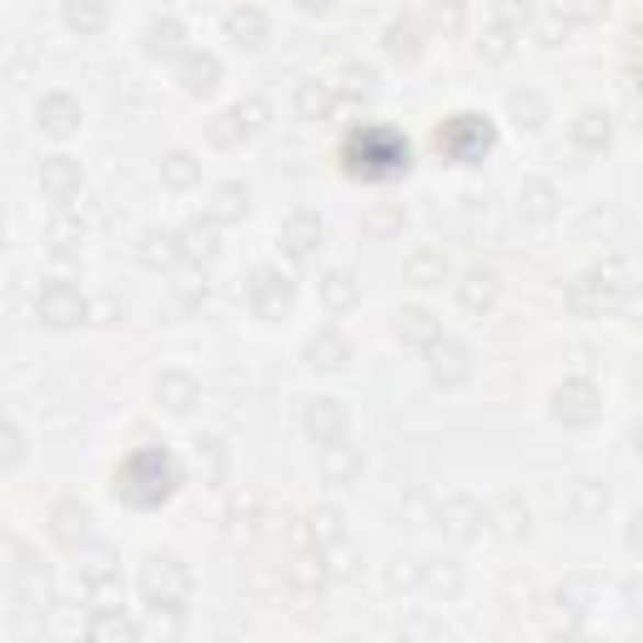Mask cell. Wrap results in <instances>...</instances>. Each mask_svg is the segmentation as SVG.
Here are the masks:
<instances>
[{
  "mask_svg": "<svg viewBox=\"0 0 643 643\" xmlns=\"http://www.w3.org/2000/svg\"><path fill=\"white\" fill-rule=\"evenodd\" d=\"M21 458H25V432L15 428V422H5V428H0V467H5V473H15V467H21Z\"/></svg>",
  "mask_w": 643,
  "mask_h": 643,
  "instance_id": "f5cc1de1",
  "label": "cell"
},
{
  "mask_svg": "<svg viewBox=\"0 0 643 643\" xmlns=\"http://www.w3.org/2000/svg\"><path fill=\"white\" fill-rule=\"evenodd\" d=\"M368 232H377V237L403 232V206H372V212H368Z\"/></svg>",
  "mask_w": 643,
  "mask_h": 643,
  "instance_id": "6f0895ef",
  "label": "cell"
},
{
  "mask_svg": "<svg viewBox=\"0 0 643 643\" xmlns=\"http://www.w3.org/2000/svg\"><path fill=\"white\" fill-rule=\"evenodd\" d=\"M36 126L46 136H71L81 126V101L71 91H46L36 101Z\"/></svg>",
  "mask_w": 643,
  "mask_h": 643,
  "instance_id": "7402d4cb",
  "label": "cell"
},
{
  "mask_svg": "<svg viewBox=\"0 0 643 643\" xmlns=\"http://www.w3.org/2000/svg\"><path fill=\"white\" fill-rule=\"evenodd\" d=\"M508 111H512V121H518L523 132H538V126L549 121V101H543V91H533V86L512 91L508 95Z\"/></svg>",
  "mask_w": 643,
  "mask_h": 643,
  "instance_id": "ee69618b",
  "label": "cell"
},
{
  "mask_svg": "<svg viewBox=\"0 0 643 643\" xmlns=\"http://www.w3.org/2000/svg\"><path fill=\"white\" fill-rule=\"evenodd\" d=\"M86 639L91 643H136L142 639V623L132 613H121V603H101L91 608V619H86Z\"/></svg>",
  "mask_w": 643,
  "mask_h": 643,
  "instance_id": "44dd1931",
  "label": "cell"
},
{
  "mask_svg": "<svg viewBox=\"0 0 643 643\" xmlns=\"http://www.w3.org/2000/svg\"><path fill=\"white\" fill-rule=\"evenodd\" d=\"M512 41H518V36H508V31L488 25V31H483V41H477V56L488 60V66H503V60L512 56Z\"/></svg>",
  "mask_w": 643,
  "mask_h": 643,
  "instance_id": "f907efd6",
  "label": "cell"
},
{
  "mask_svg": "<svg viewBox=\"0 0 643 643\" xmlns=\"http://www.w3.org/2000/svg\"><path fill=\"white\" fill-rule=\"evenodd\" d=\"M403 277L413 286H442L448 277H453V267H448L442 251H413V257L403 262Z\"/></svg>",
  "mask_w": 643,
  "mask_h": 643,
  "instance_id": "f35d334b",
  "label": "cell"
},
{
  "mask_svg": "<svg viewBox=\"0 0 643 643\" xmlns=\"http://www.w3.org/2000/svg\"><path fill=\"white\" fill-rule=\"evenodd\" d=\"M181 41H187V31H181V21L177 15H156L151 25H146V56H181Z\"/></svg>",
  "mask_w": 643,
  "mask_h": 643,
  "instance_id": "ab89813d",
  "label": "cell"
},
{
  "mask_svg": "<svg viewBox=\"0 0 643 643\" xmlns=\"http://www.w3.org/2000/svg\"><path fill=\"white\" fill-rule=\"evenodd\" d=\"M322 559H327V573H332V578H352V573H358V549H352V543H347V538H342V543H332V549H327V553H322Z\"/></svg>",
  "mask_w": 643,
  "mask_h": 643,
  "instance_id": "db71d44e",
  "label": "cell"
},
{
  "mask_svg": "<svg viewBox=\"0 0 643 643\" xmlns=\"http://www.w3.org/2000/svg\"><path fill=\"white\" fill-rule=\"evenodd\" d=\"M161 181H167L171 191H191L196 181H202V161L191 151H167L161 156Z\"/></svg>",
  "mask_w": 643,
  "mask_h": 643,
  "instance_id": "f6af8a7d",
  "label": "cell"
},
{
  "mask_svg": "<svg viewBox=\"0 0 643 643\" xmlns=\"http://www.w3.org/2000/svg\"><path fill=\"white\" fill-rule=\"evenodd\" d=\"M608 15V0H563V21L568 25H598Z\"/></svg>",
  "mask_w": 643,
  "mask_h": 643,
  "instance_id": "816d5d0a",
  "label": "cell"
},
{
  "mask_svg": "<svg viewBox=\"0 0 643 643\" xmlns=\"http://www.w3.org/2000/svg\"><path fill=\"white\" fill-rule=\"evenodd\" d=\"M5 559H11V584L21 594V603L31 613H50L56 608V584H50V568L25 549L21 538H5Z\"/></svg>",
  "mask_w": 643,
  "mask_h": 643,
  "instance_id": "5b68a950",
  "label": "cell"
},
{
  "mask_svg": "<svg viewBox=\"0 0 643 643\" xmlns=\"http://www.w3.org/2000/svg\"><path fill=\"white\" fill-rule=\"evenodd\" d=\"M337 106V91L327 81H302L297 86V116L302 121H327Z\"/></svg>",
  "mask_w": 643,
  "mask_h": 643,
  "instance_id": "7bdbcfd3",
  "label": "cell"
},
{
  "mask_svg": "<svg viewBox=\"0 0 643 643\" xmlns=\"http://www.w3.org/2000/svg\"><path fill=\"white\" fill-rule=\"evenodd\" d=\"M342 538H347V523H342V512L337 508H312L286 528L292 553H327L332 543H342Z\"/></svg>",
  "mask_w": 643,
  "mask_h": 643,
  "instance_id": "8fae6325",
  "label": "cell"
},
{
  "mask_svg": "<svg viewBox=\"0 0 643 643\" xmlns=\"http://www.w3.org/2000/svg\"><path fill=\"white\" fill-rule=\"evenodd\" d=\"M488 533L493 538H503V543H523L528 533H533V512H528V503L523 498H498L488 508Z\"/></svg>",
  "mask_w": 643,
  "mask_h": 643,
  "instance_id": "cb8c5ba5",
  "label": "cell"
},
{
  "mask_svg": "<svg viewBox=\"0 0 643 643\" xmlns=\"http://www.w3.org/2000/svg\"><path fill=\"white\" fill-rule=\"evenodd\" d=\"M136 257H142L151 272H167V267L181 262V237L167 227H146L142 241H136Z\"/></svg>",
  "mask_w": 643,
  "mask_h": 643,
  "instance_id": "1f68e13d",
  "label": "cell"
},
{
  "mask_svg": "<svg viewBox=\"0 0 643 643\" xmlns=\"http://www.w3.org/2000/svg\"><path fill=\"white\" fill-rule=\"evenodd\" d=\"M568 136H573V146H578V151H603L608 142H613V121L603 116V111H578V116L568 121Z\"/></svg>",
  "mask_w": 643,
  "mask_h": 643,
  "instance_id": "e575fe53",
  "label": "cell"
},
{
  "mask_svg": "<svg viewBox=\"0 0 643 643\" xmlns=\"http://www.w3.org/2000/svg\"><path fill=\"white\" fill-rule=\"evenodd\" d=\"M432 146H438V156L458 161V167H477L493 151V121L477 116V111H458V116H448L438 126Z\"/></svg>",
  "mask_w": 643,
  "mask_h": 643,
  "instance_id": "3957f363",
  "label": "cell"
},
{
  "mask_svg": "<svg viewBox=\"0 0 643 643\" xmlns=\"http://www.w3.org/2000/svg\"><path fill=\"white\" fill-rule=\"evenodd\" d=\"M191 588H196V578H191V568L177 559V553H151V559L142 563L146 608H187Z\"/></svg>",
  "mask_w": 643,
  "mask_h": 643,
  "instance_id": "277c9868",
  "label": "cell"
},
{
  "mask_svg": "<svg viewBox=\"0 0 643 643\" xmlns=\"http://www.w3.org/2000/svg\"><path fill=\"white\" fill-rule=\"evenodd\" d=\"M549 413L563 428H594L598 413H603V397H598V387L588 377H563L549 397Z\"/></svg>",
  "mask_w": 643,
  "mask_h": 643,
  "instance_id": "8992f818",
  "label": "cell"
},
{
  "mask_svg": "<svg viewBox=\"0 0 643 643\" xmlns=\"http://www.w3.org/2000/svg\"><path fill=\"white\" fill-rule=\"evenodd\" d=\"M629 442H633V453H639V458H643V413H639V417H633V428H629Z\"/></svg>",
  "mask_w": 643,
  "mask_h": 643,
  "instance_id": "6125c7cd",
  "label": "cell"
},
{
  "mask_svg": "<svg viewBox=\"0 0 643 643\" xmlns=\"http://www.w3.org/2000/svg\"><path fill=\"white\" fill-rule=\"evenodd\" d=\"M227 36L237 46H262L267 41V15L257 5H232L227 11Z\"/></svg>",
  "mask_w": 643,
  "mask_h": 643,
  "instance_id": "60d3db41",
  "label": "cell"
},
{
  "mask_svg": "<svg viewBox=\"0 0 643 643\" xmlns=\"http://www.w3.org/2000/svg\"><path fill=\"white\" fill-rule=\"evenodd\" d=\"M382 50L393 60H417V50H422V21H417L413 11L393 15L387 31H382Z\"/></svg>",
  "mask_w": 643,
  "mask_h": 643,
  "instance_id": "4dcf8cb0",
  "label": "cell"
},
{
  "mask_svg": "<svg viewBox=\"0 0 643 643\" xmlns=\"http://www.w3.org/2000/svg\"><path fill=\"white\" fill-rule=\"evenodd\" d=\"M417 588H428L432 598H453L458 588H463V568H458V563H448V559H428V563H422Z\"/></svg>",
  "mask_w": 643,
  "mask_h": 643,
  "instance_id": "b9f144b4",
  "label": "cell"
},
{
  "mask_svg": "<svg viewBox=\"0 0 643 643\" xmlns=\"http://www.w3.org/2000/svg\"><path fill=\"white\" fill-rule=\"evenodd\" d=\"M60 15H66V25H71V31L95 36V31L106 25V0H66V5H60Z\"/></svg>",
  "mask_w": 643,
  "mask_h": 643,
  "instance_id": "bcb514c9",
  "label": "cell"
},
{
  "mask_svg": "<svg viewBox=\"0 0 643 643\" xmlns=\"http://www.w3.org/2000/svg\"><path fill=\"white\" fill-rule=\"evenodd\" d=\"M422 358H428V377L438 382V387H463V382L473 377V347L458 342V337H438Z\"/></svg>",
  "mask_w": 643,
  "mask_h": 643,
  "instance_id": "4fadbf2b",
  "label": "cell"
},
{
  "mask_svg": "<svg viewBox=\"0 0 643 643\" xmlns=\"http://www.w3.org/2000/svg\"><path fill=\"white\" fill-rule=\"evenodd\" d=\"M428 25L438 31V36H463L467 5H463V0H432V5H428Z\"/></svg>",
  "mask_w": 643,
  "mask_h": 643,
  "instance_id": "681fc988",
  "label": "cell"
},
{
  "mask_svg": "<svg viewBox=\"0 0 643 643\" xmlns=\"http://www.w3.org/2000/svg\"><path fill=\"white\" fill-rule=\"evenodd\" d=\"M267 116H272V106H267L262 95H251V101H237V106L216 111L212 126H206V136H212L216 146H227V151H237L241 142H251V136L267 126Z\"/></svg>",
  "mask_w": 643,
  "mask_h": 643,
  "instance_id": "ba28073f",
  "label": "cell"
},
{
  "mask_svg": "<svg viewBox=\"0 0 643 643\" xmlns=\"http://www.w3.org/2000/svg\"><path fill=\"white\" fill-rule=\"evenodd\" d=\"M302 422H307V438L317 442V448H327V442H347V407L337 403V397H312L307 413H302Z\"/></svg>",
  "mask_w": 643,
  "mask_h": 643,
  "instance_id": "d6986e66",
  "label": "cell"
},
{
  "mask_svg": "<svg viewBox=\"0 0 643 643\" xmlns=\"http://www.w3.org/2000/svg\"><path fill=\"white\" fill-rule=\"evenodd\" d=\"M322 247H327V227H322V216L312 212H297L282 222V251L292 262H317Z\"/></svg>",
  "mask_w": 643,
  "mask_h": 643,
  "instance_id": "2e32d148",
  "label": "cell"
},
{
  "mask_svg": "<svg viewBox=\"0 0 643 643\" xmlns=\"http://www.w3.org/2000/svg\"><path fill=\"white\" fill-rule=\"evenodd\" d=\"M307 362L317 372H342L352 362V342H347L337 327H322V332L307 337Z\"/></svg>",
  "mask_w": 643,
  "mask_h": 643,
  "instance_id": "83f0119b",
  "label": "cell"
},
{
  "mask_svg": "<svg viewBox=\"0 0 643 643\" xmlns=\"http://www.w3.org/2000/svg\"><path fill=\"white\" fill-rule=\"evenodd\" d=\"M407 161H413V146H407V136L393 132V126H358V132L342 142L347 177L387 181V177H403Z\"/></svg>",
  "mask_w": 643,
  "mask_h": 643,
  "instance_id": "6da1fadb",
  "label": "cell"
},
{
  "mask_svg": "<svg viewBox=\"0 0 643 643\" xmlns=\"http://www.w3.org/2000/svg\"><path fill=\"white\" fill-rule=\"evenodd\" d=\"M432 523H438V533L448 543H473V538L488 533V508L473 493H448L438 503V512H432Z\"/></svg>",
  "mask_w": 643,
  "mask_h": 643,
  "instance_id": "52a82bcc",
  "label": "cell"
},
{
  "mask_svg": "<svg viewBox=\"0 0 643 643\" xmlns=\"http://www.w3.org/2000/svg\"><path fill=\"white\" fill-rule=\"evenodd\" d=\"M493 25L508 36H523L533 25V0H493Z\"/></svg>",
  "mask_w": 643,
  "mask_h": 643,
  "instance_id": "7dc6e473",
  "label": "cell"
},
{
  "mask_svg": "<svg viewBox=\"0 0 643 643\" xmlns=\"http://www.w3.org/2000/svg\"><path fill=\"white\" fill-rule=\"evenodd\" d=\"M498 292H503V282L493 267H467V272L458 277V302H463V312H473V317L498 307Z\"/></svg>",
  "mask_w": 643,
  "mask_h": 643,
  "instance_id": "603a6c76",
  "label": "cell"
},
{
  "mask_svg": "<svg viewBox=\"0 0 643 643\" xmlns=\"http://www.w3.org/2000/svg\"><path fill=\"white\" fill-rule=\"evenodd\" d=\"M393 332H397V342H403V347H417V352H428V347L442 337V322L432 317L428 307H403V312L393 317Z\"/></svg>",
  "mask_w": 643,
  "mask_h": 643,
  "instance_id": "4316f807",
  "label": "cell"
},
{
  "mask_svg": "<svg viewBox=\"0 0 643 643\" xmlns=\"http://www.w3.org/2000/svg\"><path fill=\"white\" fill-rule=\"evenodd\" d=\"M46 247H50V257H81L86 222L71 212V206H60V212L46 222Z\"/></svg>",
  "mask_w": 643,
  "mask_h": 643,
  "instance_id": "f1b7e54d",
  "label": "cell"
},
{
  "mask_svg": "<svg viewBox=\"0 0 643 643\" xmlns=\"http://www.w3.org/2000/svg\"><path fill=\"white\" fill-rule=\"evenodd\" d=\"M156 403L167 407V413H191V407L202 403V382L191 377V372H181V368H167L161 377H156Z\"/></svg>",
  "mask_w": 643,
  "mask_h": 643,
  "instance_id": "d4e9b609",
  "label": "cell"
},
{
  "mask_svg": "<svg viewBox=\"0 0 643 643\" xmlns=\"http://www.w3.org/2000/svg\"><path fill=\"white\" fill-rule=\"evenodd\" d=\"M619 292L623 286L613 282V277L584 272L578 282H568V312H578V317H603V312L619 307Z\"/></svg>",
  "mask_w": 643,
  "mask_h": 643,
  "instance_id": "9a60e30c",
  "label": "cell"
},
{
  "mask_svg": "<svg viewBox=\"0 0 643 643\" xmlns=\"http://www.w3.org/2000/svg\"><path fill=\"white\" fill-rule=\"evenodd\" d=\"M553 603H559L563 613L578 623V619L588 613V603H594V584H588V578H563L559 594H553Z\"/></svg>",
  "mask_w": 643,
  "mask_h": 643,
  "instance_id": "c3c4849f",
  "label": "cell"
},
{
  "mask_svg": "<svg viewBox=\"0 0 643 643\" xmlns=\"http://www.w3.org/2000/svg\"><path fill=\"white\" fill-rule=\"evenodd\" d=\"M191 463H196V473H202V483H227V442L212 438V432H202V438H191Z\"/></svg>",
  "mask_w": 643,
  "mask_h": 643,
  "instance_id": "d590c367",
  "label": "cell"
},
{
  "mask_svg": "<svg viewBox=\"0 0 643 643\" xmlns=\"http://www.w3.org/2000/svg\"><path fill=\"white\" fill-rule=\"evenodd\" d=\"M559 212H563V196L549 177H528L518 187V216L528 227H549V222H559Z\"/></svg>",
  "mask_w": 643,
  "mask_h": 643,
  "instance_id": "e0dca14e",
  "label": "cell"
},
{
  "mask_svg": "<svg viewBox=\"0 0 643 643\" xmlns=\"http://www.w3.org/2000/svg\"><path fill=\"white\" fill-rule=\"evenodd\" d=\"M177 81L187 95H212L222 86V60L212 50H181L177 56Z\"/></svg>",
  "mask_w": 643,
  "mask_h": 643,
  "instance_id": "ffe728a7",
  "label": "cell"
},
{
  "mask_svg": "<svg viewBox=\"0 0 643 643\" xmlns=\"http://www.w3.org/2000/svg\"><path fill=\"white\" fill-rule=\"evenodd\" d=\"M36 317L46 322V327H56V332H66V327H81V322L91 317V302L81 297V286L50 277V282H41V292H36Z\"/></svg>",
  "mask_w": 643,
  "mask_h": 643,
  "instance_id": "9c48e42d",
  "label": "cell"
},
{
  "mask_svg": "<svg viewBox=\"0 0 643 643\" xmlns=\"http://www.w3.org/2000/svg\"><path fill=\"white\" fill-rule=\"evenodd\" d=\"M568 512L578 518V523H598L608 512V488L598 483V477H573L568 483Z\"/></svg>",
  "mask_w": 643,
  "mask_h": 643,
  "instance_id": "836d02e7",
  "label": "cell"
},
{
  "mask_svg": "<svg viewBox=\"0 0 643 643\" xmlns=\"http://www.w3.org/2000/svg\"><path fill=\"white\" fill-rule=\"evenodd\" d=\"M629 549L643 553V508H633V518H629Z\"/></svg>",
  "mask_w": 643,
  "mask_h": 643,
  "instance_id": "94428289",
  "label": "cell"
},
{
  "mask_svg": "<svg viewBox=\"0 0 643 643\" xmlns=\"http://www.w3.org/2000/svg\"><path fill=\"white\" fill-rule=\"evenodd\" d=\"M177 237H181V262H191V267H212L222 257V227L206 212L196 222H187Z\"/></svg>",
  "mask_w": 643,
  "mask_h": 643,
  "instance_id": "ac0fdd59",
  "label": "cell"
},
{
  "mask_svg": "<svg viewBox=\"0 0 643 643\" xmlns=\"http://www.w3.org/2000/svg\"><path fill=\"white\" fill-rule=\"evenodd\" d=\"M227 528H232V538H237V543H257V538H262V498H257V493L232 498Z\"/></svg>",
  "mask_w": 643,
  "mask_h": 643,
  "instance_id": "8d00e7d4",
  "label": "cell"
},
{
  "mask_svg": "<svg viewBox=\"0 0 643 643\" xmlns=\"http://www.w3.org/2000/svg\"><path fill=\"white\" fill-rule=\"evenodd\" d=\"M322 473H327V483H358L362 453L352 442H327V448H322Z\"/></svg>",
  "mask_w": 643,
  "mask_h": 643,
  "instance_id": "74e56055",
  "label": "cell"
},
{
  "mask_svg": "<svg viewBox=\"0 0 643 643\" xmlns=\"http://www.w3.org/2000/svg\"><path fill=\"white\" fill-rule=\"evenodd\" d=\"M292 282H286L277 267H257V272L247 277V307L257 312L262 322H282L286 312H292Z\"/></svg>",
  "mask_w": 643,
  "mask_h": 643,
  "instance_id": "7c38bea8",
  "label": "cell"
},
{
  "mask_svg": "<svg viewBox=\"0 0 643 643\" xmlns=\"http://www.w3.org/2000/svg\"><path fill=\"white\" fill-rule=\"evenodd\" d=\"M177 297L187 302V307H196V302H206V267H191L177 277Z\"/></svg>",
  "mask_w": 643,
  "mask_h": 643,
  "instance_id": "11a10c76",
  "label": "cell"
},
{
  "mask_svg": "<svg viewBox=\"0 0 643 643\" xmlns=\"http://www.w3.org/2000/svg\"><path fill=\"white\" fill-rule=\"evenodd\" d=\"M623 613H629L633 623H643V578H629V584H623Z\"/></svg>",
  "mask_w": 643,
  "mask_h": 643,
  "instance_id": "91938a15",
  "label": "cell"
},
{
  "mask_svg": "<svg viewBox=\"0 0 643 643\" xmlns=\"http://www.w3.org/2000/svg\"><path fill=\"white\" fill-rule=\"evenodd\" d=\"M633 387H639V393H643V362H639V368H633Z\"/></svg>",
  "mask_w": 643,
  "mask_h": 643,
  "instance_id": "e7e4bbea",
  "label": "cell"
},
{
  "mask_svg": "<svg viewBox=\"0 0 643 643\" xmlns=\"http://www.w3.org/2000/svg\"><path fill=\"white\" fill-rule=\"evenodd\" d=\"M116 588H121L116 553L111 549H86L81 563H76V594H81L91 608H101V603H116Z\"/></svg>",
  "mask_w": 643,
  "mask_h": 643,
  "instance_id": "30bf717a",
  "label": "cell"
},
{
  "mask_svg": "<svg viewBox=\"0 0 643 643\" xmlns=\"http://www.w3.org/2000/svg\"><path fill=\"white\" fill-rule=\"evenodd\" d=\"M36 181H41V191H46L50 202H60V206L81 202V191H86V171H81L76 156H46V161L36 167Z\"/></svg>",
  "mask_w": 643,
  "mask_h": 643,
  "instance_id": "5bb4252c",
  "label": "cell"
},
{
  "mask_svg": "<svg viewBox=\"0 0 643 643\" xmlns=\"http://www.w3.org/2000/svg\"><path fill=\"white\" fill-rule=\"evenodd\" d=\"M297 5H302V11H307V15H322V11H332L337 0H297Z\"/></svg>",
  "mask_w": 643,
  "mask_h": 643,
  "instance_id": "be15d7a7",
  "label": "cell"
},
{
  "mask_svg": "<svg viewBox=\"0 0 643 643\" xmlns=\"http://www.w3.org/2000/svg\"><path fill=\"white\" fill-rule=\"evenodd\" d=\"M317 297H322V307L327 312H352L358 307V297H362V282L347 272V267H332V272L317 277Z\"/></svg>",
  "mask_w": 643,
  "mask_h": 643,
  "instance_id": "f546056e",
  "label": "cell"
},
{
  "mask_svg": "<svg viewBox=\"0 0 643 643\" xmlns=\"http://www.w3.org/2000/svg\"><path fill=\"white\" fill-rule=\"evenodd\" d=\"M619 312L623 322H633V327H643V282H623V292H619Z\"/></svg>",
  "mask_w": 643,
  "mask_h": 643,
  "instance_id": "9f6ffc18",
  "label": "cell"
},
{
  "mask_svg": "<svg viewBox=\"0 0 643 643\" xmlns=\"http://www.w3.org/2000/svg\"><path fill=\"white\" fill-rule=\"evenodd\" d=\"M347 95H372V86H377V71L372 66H347Z\"/></svg>",
  "mask_w": 643,
  "mask_h": 643,
  "instance_id": "680465c9",
  "label": "cell"
},
{
  "mask_svg": "<svg viewBox=\"0 0 643 643\" xmlns=\"http://www.w3.org/2000/svg\"><path fill=\"white\" fill-rule=\"evenodd\" d=\"M247 206H251V196H247V187H241V181H216L212 196H206V216H212L216 227L241 222V216H247Z\"/></svg>",
  "mask_w": 643,
  "mask_h": 643,
  "instance_id": "d6a6232c",
  "label": "cell"
},
{
  "mask_svg": "<svg viewBox=\"0 0 643 643\" xmlns=\"http://www.w3.org/2000/svg\"><path fill=\"white\" fill-rule=\"evenodd\" d=\"M50 538L66 543V549H81L86 538H91V508L76 498L56 503V508H50Z\"/></svg>",
  "mask_w": 643,
  "mask_h": 643,
  "instance_id": "484cf974",
  "label": "cell"
},
{
  "mask_svg": "<svg viewBox=\"0 0 643 643\" xmlns=\"http://www.w3.org/2000/svg\"><path fill=\"white\" fill-rule=\"evenodd\" d=\"M181 467L167 448H136L126 463L116 467V498L132 508H161L177 493Z\"/></svg>",
  "mask_w": 643,
  "mask_h": 643,
  "instance_id": "7a4b0ae2",
  "label": "cell"
}]
</instances>
